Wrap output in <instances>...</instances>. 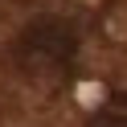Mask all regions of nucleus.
Here are the masks:
<instances>
[{
	"label": "nucleus",
	"instance_id": "nucleus-1",
	"mask_svg": "<svg viewBox=\"0 0 127 127\" xmlns=\"http://www.w3.org/2000/svg\"><path fill=\"white\" fill-rule=\"evenodd\" d=\"M78 45H82V33L70 17H33L12 41V58L25 70H62L78 58Z\"/></svg>",
	"mask_w": 127,
	"mask_h": 127
},
{
	"label": "nucleus",
	"instance_id": "nucleus-2",
	"mask_svg": "<svg viewBox=\"0 0 127 127\" xmlns=\"http://www.w3.org/2000/svg\"><path fill=\"white\" fill-rule=\"evenodd\" d=\"M90 127H127V94H119L111 107H102Z\"/></svg>",
	"mask_w": 127,
	"mask_h": 127
}]
</instances>
